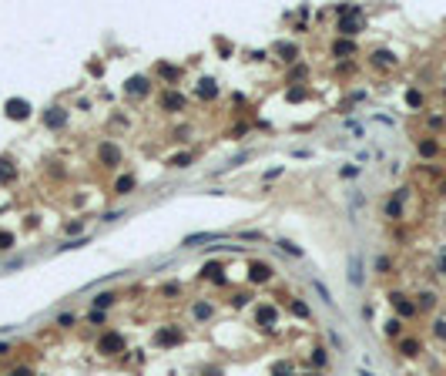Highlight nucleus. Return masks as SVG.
Masks as SVG:
<instances>
[{"instance_id": "obj_11", "label": "nucleus", "mask_w": 446, "mask_h": 376, "mask_svg": "<svg viewBox=\"0 0 446 376\" xmlns=\"http://www.w3.org/2000/svg\"><path fill=\"white\" fill-rule=\"evenodd\" d=\"M145 94L148 91V77H134V81H128V94Z\"/></svg>"}, {"instance_id": "obj_32", "label": "nucleus", "mask_w": 446, "mask_h": 376, "mask_svg": "<svg viewBox=\"0 0 446 376\" xmlns=\"http://www.w3.org/2000/svg\"><path fill=\"white\" fill-rule=\"evenodd\" d=\"M436 336L446 339V322H436Z\"/></svg>"}, {"instance_id": "obj_18", "label": "nucleus", "mask_w": 446, "mask_h": 376, "mask_svg": "<svg viewBox=\"0 0 446 376\" xmlns=\"http://www.w3.org/2000/svg\"><path fill=\"white\" fill-rule=\"evenodd\" d=\"M386 215H389V219H399V215H403V202H399V198H392L389 205H386Z\"/></svg>"}, {"instance_id": "obj_9", "label": "nucleus", "mask_w": 446, "mask_h": 376, "mask_svg": "<svg viewBox=\"0 0 446 376\" xmlns=\"http://www.w3.org/2000/svg\"><path fill=\"white\" fill-rule=\"evenodd\" d=\"M268 276H272V269H268L265 262H255V265H252V282H265Z\"/></svg>"}, {"instance_id": "obj_27", "label": "nucleus", "mask_w": 446, "mask_h": 376, "mask_svg": "<svg viewBox=\"0 0 446 376\" xmlns=\"http://www.w3.org/2000/svg\"><path fill=\"white\" fill-rule=\"evenodd\" d=\"M312 363H316V366H326V349H312Z\"/></svg>"}, {"instance_id": "obj_36", "label": "nucleus", "mask_w": 446, "mask_h": 376, "mask_svg": "<svg viewBox=\"0 0 446 376\" xmlns=\"http://www.w3.org/2000/svg\"><path fill=\"white\" fill-rule=\"evenodd\" d=\"M443 195H446V182H443Z\"/></svg>"}, {"instance_id": "obj_21", "label": "nucleus", "mask_w": 446, "mask_h": 376, "mask_svg": "<svg viewBox=\"0 0 446 376\" xmlns=\"http://www.w3.org/2000/svg\"><path fill=\"white\" fill-rule=\"evenodd\" d=\"M399 349H403L406 356H416V353H419V343H416V339H403V346H399Z\"/></svg>"}, {"instance_id": "obj_10", "label": "nucleus", "mask_w": 446, "mask_h": 376, "mask_svg": "<svg viewBox=\"0 0 446 376\" xmlns=\"http://www.w3.org/2000/svg\"><path fill=\"white\" fill-rule=\"evenodd\" d=\"M356 47H353V40H335L332 44V54L335 57H342V54H353Z\"/></svg>"}, {"instance_id": "obj_5", "label": "nucleus", "mask_w": 446, "mask_h": 376, "mask_svg": "<svg viewBox=\"0 0 446 376\" xmlns=\"http://www.w3.org/2000/svg\"><path fill=\"white\" fill-rule=\"evenodd\" d=\"M349 282H353V285H362V262H359V255L349 259Z\"/></svg>"}, {"instance_id": "obj_13", "label": "nucleus", "mask_w": 446, "mask_h": 376, "mask_svg": "<svg viewBox=\"0 0 446 376\" xmlns=\"http://www.w3.org/2000/svg\"><path fill=\"white\" fill-rule=\"evenodd\" d=\"M392 306H396V309H399L403 316H413V313H416V309H413V306H409V302L403 299V296H392Z\"/></svg>"}, {"instance_id": "obj_19", "label": "nucleus", "mask_w": 446, "mask_h": 376, "mask_svg": "<svg viewBox=\"0 0 446 376\" xmlns=\"http://www.w3.org/2000/svg\"><path fill=\"white\" fill-rule=\"evenodd\" d=\"M178 339H181L178 329H165V333H158V343H178Z\"/></svg>"}, {"instance_id": "obj_1", "label": "nucleus", "mask_w": 446, "mask_h": 376, "mask_svg": "<svg viewBox=\"0 0 446 376\" xmlns=\"http://www.w3.org/2000/svg\"><path fill=\"white\" fill-rule=\"evenodd\" d=\"M339 14H342V20H339V31H342V34H359V31H362V14H359V7H339Z\"/></svg>"}, {"instance_id": "obj_6", "label": "nucleus", "mask_w": 446, "mask_h": 376, "mask_svg": "<svg viewBox=\"0 0 446 376\" xmlns=\"http://www.w3.org/2000/svg\"><path fill=\"white\" fill-rule=\"evenodd\" d=\"M27 111H30L27 101H7V114L10 118H27Z\"/></svg>"}, {"instance_id": "obj_15", "label": "nucleus", "mask_w": 446, "mask_h": 376, "mask_svg": "<svg viewBox=\"0 0 446 376\" xmlns=\"http://www.w3.org/2000/svg\"><path fill=\"white\" fill-rule=\"evenodd\" d=\"M114 188H118V195H128L131 188H134V178H131V175H124V178H118V185H114Z\"/></svg>"}, {"instance_id": "obj_17", "label": "nucleus", "mask_w": 446, "mask_h": 376, "mask_svg": "<svg viewBox=\"0 0 446 376\" xmlns=\"http://www.w3.org/2000/svg\"><path fill=\"white\" fill-rule=\"evenodd\" d=\"M259 322H262V326H265V322L272 326V322H275V309H272V306H265V309H259Z\"/></svg>"}, {"instance_id": "obj_4", "label": "nucleus", "mask_w": 446, "mask_h": 376, "mask_svg": "<svg viewBox=\"0 0 446 376\" xmlns=\"http://www.w3.org/2000/svg\"><path fill=\"white\" fill-rule=\"evenodd\" d=\"M161 108H168V111H181L185 108V94H161Z\"/></svg>"}, {"instance_id": "obj_12", "label": "nucleus", "mask_w": 446, "mask_h": 376, "mask_svg": "<svg viewBox=\"0 0 446 376\" xmlns=\"http://www.w3.org/2000/svg\"><path fill=\"white\" fill-rule=\"evenodd\" d=\"M275 51H279L285 61H296L298 57V51H296V44H275Z\"/></svg>"}, {"instance_id": "obj_16", "label": "nucleus", "mask_w": 446, "mask_h": 376, "mask_svg": "<svg viewBox=\"0 0 446 376\" xmlns=\"http://www.w3.org/2000/svg\"><path fill=\"white\" fill-rule=\"evenodd\" d=\"M191 313H195V319L202 322V319H208V316H211V306H208V302H198V306H195Z\"/></svg>"}, {"instance_id": "obj_2", "label": "nucleus", "mask_w": 446, "mask_h": 376, "mask_svg": "<svg viewBox=\"0 0 446 376\" xmlns=\"http://www.w3.org/2000/svg\"><path fill=\"white\" fill-rule=\"evenodd\" d=\"M97 349H101V353H108V356H114V353H121V349H124V339L118 336V333H108V336H101Z\"/></svg>"}, {"instance_id": "obj_34", "label": "nucleus", "mask_w": 446, "mask_h": 376, "mask_svg": "<svg viewBox=\"0 0 446 376\" xmlns=\"http://www.w3.org/2000/svg\"><path fill=\"white\" fill-rule=\"evenodd\" d=\"M7 178H14V171H10V168H0V182H7Z\"/></svg>"}, {"instance_id": "obj_26", "label": "nucleus", "mask_w": 446, "mask_h": 376, "mask_svg": "<svg viewBox=\"0 0 446 376\" xmlns=\"http://www.w3.org/2000/svg\"><path fill=\"white\" fill-rule=\"evenodd\" d=\"M376 64H392V54L389 51H376Z\"/></svg>"}, {"instance_id": "obj_25", "label": "nucleus", "mask_w": 446, "mask_h": 376, "mask_svg": "<svg viewBox=\"0 0 446 376\" xmlns=\"http://www.w3.org/2000/svg\"><path fill=\"white\" fill-rule=\"evenodd\" d=\"M279 249H282V252H292V255H302V249H298V245H292V242H285V239L279 242Z\"/></svg>"}, {"instance_id": "obj_35", "label": "nucleus", "mask_w": 446, "mask_h": 376, "mask_svg": "<svg viewBox=\"0 0 446 376\" xmlns=\"http://www.w3.org/2000/svg\"><path fill=\"white\" fill-rule=\"evenodd\" d=\"M10 376H30V370H24V366H20V370H14Z\"/></svg>"}, {"instance_id": "obj_23", "label": "nucleus", "mask_w": 446, "mask_h": 376, "mask_svg": "<svg viewBox=\"0 0 446 376\" xmlns=\"http://www.w3.org/2000/svg\"><path fill=\"white\" fill-rule=\"evenodd\" d=\"M191 165V155H175L171 158V168H188Z\"/></svg>"}, {"instance_id": "obj_31", "label": "nucleus", "mask_w": 446, "mask_h": 376, "mask_svg": "<svg viewBox=\"0 0 446 376\" xmlns=\"http://www.w3.org/2000/svg\"><path fill=\"white\" fill-rule=\"evenodd\" d=\"M248 299H252V296H248V292H238V296H235V299H232V302H235V306H245V302H248Z\"/></svg>"}, {"instance_id": "obj_7", "label": "nucleus", "mask_w": 446, "mask_h": 376, "mask_svg": "<svg viewBox=\"0 0 446 376\" xmlns=\"http://www.w3.org/2000/svg\"><path fill=\"white\" fill-rule=\"evenodd\" d=\"M101 161H108V165H118V161H121V151L114 148V145H101Z\"/></svg>"}, {"instance_id": "obj_14", "label": "nucleus", "mask_w": 446, "mask_h": 376, "mask_svg": "<svg viewBox=\"0 0 446 376\" xmlns=\"http://www.w3.org/2000/svg\"><path fill=\"white\" fill-rule=\"evenodd\" d=\"M198 94H202V97H215V94H218V84H215V81H202Z\"/></svg>"}, {"instance_id": "obj_24", "label": "nucleus", "mask_w": 446, "mask_h": 376, "mask_svg": "<svg viewBox=\"0 0 446 376\" xmlns=\"http://www.w3.org/2000/svg\"><path fill=\"white\" fill-rule=\"evenodd\" d=\"M312 285H316V292H319V296H322V302H329V306H332V296H329V289H326V285H322V282H312Z\"/></svg>"}, {"instance_id": "obj_20", "label": "nucleus", "mask_w": 446, "mask_h": 376, "mask_svg": "<svg viewBox=\"0 0 446 376\" xmlns=\"http://www.w3.org/2000/svg\"><path fill=\"white\" fill-rule=\"evenodd\" d=\"M205 279H215V282H225V276H222V269H218V265H205Z\"/></svg>"}, {"instance_id": "obj_30", "label": "nucleus", "mask_w": 446, "mask_h": 376, "mask_svg": "<svg viewBox=\"0 0 446 376\" xmlns=\"http://www.w3.org/2000/svg\"><path fill=\"white\" fill-rule=\"evenodd\" d=\"M292 313H296V316H302V319H305V316H309V309H305V306H302V302H296V306H292Z\"/></svg>"}, {"instance_id": "obj_3", "label": "nucleus", "mask_w": 446, "mask_h": 376, "mask_svg": "<svg viewBox=\"0 0 446 376\" xmlns=\"http://www.w3.org/2000/svg\"><path fill=\"white\" fill-rule=\"evenodd\" d=\"M218 239H222V232H198V235H185L181 245H202V242H218Z\"/></svg>"}, {"instance_id": "obj_8", "label": "nucleus", "mask_w": 446, "mask_h": 376, "mask_svg": "<svg viewBox=\"0 0 446 376\" xmlns=\"http://www.w3.org/2000/svg\"><path fill=\"white\" fill-rule=\"evenodd\" d=\"M44 121H47V128H60V125L67 121V114L60 111V108H54V111H47V118H44Z\"/></svg>"}, {"instance_id": "obj_28", "label": "nucleus", "mask_w": 446, "mask_h": 376, "mask_svg": "<svg viewBox=\"0 0 446 376\" xmlns=\"http://www.w3.org/2000/svg\"><path fill=\"white\" fill-rule=\"evenodd\" d=\"M419 155H436V145H433V141H423V145H419Z\"/></svg>"}, {"instance_id": "obj_22", "label": "nucleus", "mask_w": 446, "mask_h": 376, "mask_svg": "<svg viewBox=\"0 0 446 376\" xmlns=\"http://www.w3.org/2000/svg\"><path fill=\"white\" fill-rule=\"evenodd\" d=\"M111 302H114V296H111V292H101V296H94V306H97V309H108Z\"/></svg>"}, {"instance_id": "obj_33", "label": "nucleus", "mask_w": 446, "mask_h": 376, "mask_svg": "<svg viewBox=\"0 0 446 376\" xmlns=\"http://www.w3.org/2000/svg\"><path fill=\"white\" fill-rule=\"evenodd\" d=\"M440 272H443V276H446V249H443V252H440Z\"/></svg>"}, {"instance_id": "obj_29", "label": "nucleus", "mask_w": 446, "mask_h": 376, "mask_svg": "<svg viewBox=\"0 0 446 376\" xmlns=\"http://www.w3.org/2000/svg\"><path fill=\"white\" fill-rule=\"evenodd\" d=\"M433 302H436V296H433V292H423V296H419V306H426V309L433 306Z\"/></svg>"}]
</instances>
